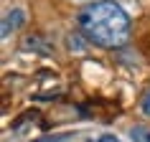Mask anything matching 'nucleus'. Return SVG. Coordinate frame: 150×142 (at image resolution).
<instances>
[{"instance_id":"obj_6","label":"nucleus","mask_w":150,"mask_h":142,"mask_svg":"<svg viewBox=\"0 0 150 142\" xmlns=\"http://www.w3.org/2000/svg\"><path fill=\"white\" fill-rule=\"evenodd\" d=\"M140 112L145 114V117H150V91H145V96H142V102H140Z\"/></svg>"},{"instance_id":"obj_9","label":"nucleus","mask_w":150,"mask_h":142,"mask_svg":"<svg viewBox=\"0 0 150 142\" xmlns=\"http://www.w3.org/2000/svg\"><path fill=\"white\" fill-rule=\"evenodd\" d=\"M94 3H99V0H94Z\"/></svg>"},{"instance_id":"obj_7","label":"nucleus","mask_w":150,"mask_h":142,"mask_svg":"<svg viewBox=\"0 0 150 142\" xmlns=\"http://www.w3.org/2000/svg\"><path fill=\"white\" fill-rule=\"evenodd\" d=\"M97 142H120V140L115 137V134H102V137H99Z\"/></svg>"},{"instance_id":"obj_1","label":"nucleus","mask_w":150,"mask_h":142,"mask_svg":"<svg viewBox=\"0 0 150 142\" xmlns=\"http://www.w3.org/2000/svg\"><path fill=\"white\" fill-rule=\"evenodd\" d=\"M76 25L89 43L104 48H117L130 38V15L115 0H99L84 5L76 15Z\"/></svg>"},{"instance_id":"obj_4","label":"nucleus","mask_w":150,"mask_h":142,"mask_svg":"<svg viewBox=\"0 0 150 142\" xmlns=\"http://www.w3.org/2000/svg\"><path fill=\"white\" fill-rule=\"evenodd\" d=\"M130 140L132 142H150V127L135 124L132 129H130Z\"/></svg>"},{"instance_id":"obj_2","label":"nucleus","mask_w":150,"mask_h":142,"mask_svg":"<svg viewBox=\"0 0 150 142\" xmlns=\"http://www.w3.org/2000/svg\"><path fill=\"white\" fill-rule=\"evenodd\" d=\"M23 23H25V13H23L21 8H13L8 15L3 18V25H0V36H3V38H8L10 31H18V28H23Z\"/></svg>"},{"instance_id":"obj_8","label":"nucleus","mask_w":150,"mask_h":142,"mask_svg":"<svg viewBox=\"0 0 150 142\" xmlns=\"http://www.w3.org/2000/svg\"><path fill=\"white\" fill-rule=\"evenodd\" d=\"M38 142H61V140H38Z\"/></svg>"},{"instance_id":"obj_3","label":"nucleus","mask_w":150,"mask_h":142,"mask_svg":"<svg viewBox=\"0 0 150 142\" xmlns=\"http://www.w3.org/2000/svg\"><path fill=\"white\" fill-rule=\"evenodd\" d=\"M21 48H23V51H28V53H33V51H36V53H51L48 41L41 38V36H36V33H33V36H25L23 43H21Z\"/></svg>"},{"instance_id":"obj_5","label":"nucleus","mask_w":150,"mask_h":142,"mask_svg":"<svg viewBox=\"0 0 150 142\" xmlns=\"http://www.w3.org/2000/svg\"><path fill=\"white\" fill-rule=\"evenodd\" d=\"M84 36H81V33H71L69 38H66V43H69V48L71 51H74V53H84Z\"/></svg>"}]
</instances>
